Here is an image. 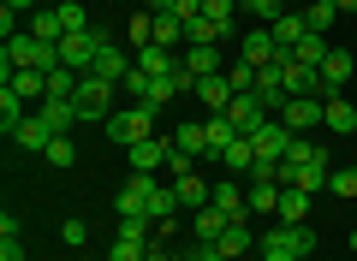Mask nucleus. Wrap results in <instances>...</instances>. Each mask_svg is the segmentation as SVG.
<instances>
[{"instance_id": "ddd939ff", "label": "nucleus", "mask_w": 357, "mask_h": 261, "mask_svg": "<svg viewBox=\"0 0 357 261\" xmlns=\"http://www.w3.org/2000/svg\"><path fill=\"white\" fill-rule=\"evenodd\" d=\"M203 131H208V161H220V155H227L232 143H238V125H232L227 113H208V119H203Z\"/></svg>"}, {"instance_id": "a19ab883", "label": "nucleus", "mask_w": 357, "mask_h": 261, "mask_svg": "<svg viewBox=\"0 0 357 261\" xmlns=\"http://www.w3.org/2000/svg\"><path fill=\"white\" fill-rule=\"evenodd\" d=\"M328 190L333 196H357V166H340V173L328 178Z\"/></svg>"}, {"instance_id": "423d86ee", "label": "nucleus", "mask_w": 357, "mask_h": 261, "mask_svg": "<svg viewBox=\"0 0 357 261\" xmlns=\"http://www.w3.org/2000/svg\"><path fill=\"white\" fill-rule=\"evenodd\" d=\"M208 208H220L232 226H250V196H244L232 178H215V190H208Z\"/></svg>"}, {"instance_id": "f704fd0d", "label": "nucleus", "mask_w": 357, "mask_h": 261, "mask_svg": "<svg viewBox=\"0 0 357 261\" xmlns=\"http://www.w3.org/2000/svg\"><path fill=\"white\" fill-rule=\"evenodd\" d=\"M77 84H84V72H72V65H54V72H48V95H66V101H72Z\"/></svg>"}, {"instance_id": "f8f14e48", "label": "nucleus", "mask_w": 357, "mask_h": 261, "mask_svg": "<svg viewBox=\"0 0 357 261\" xmlns=\"http://www.w3.org/2000/svg\"><path fill=\"white\" fill-rule=\"evenodd\" d=\"M178 208H185V202H178V190L155 178V190H149V220L161 226V232H173V214H178Z\"/></svg>"}, {"instance_id": "3c124183", "label": "nucleus", "mask_w": 357, "mask_h": 261, "mask_svg": "<svg viewBox=\"0 0 357 261\" xmlns=\"http://www.w3.org/2000/svg\"><path fill=\"white\" fill-rule=\"evenodd\" d=\"M345 244H351V249H357V226H351V237H345Z\"/></svg>"}, {"instance_id": "0eeeda50", "label": "nucleus", "mask_w": 357, "mask_h": 261, "mask_svg": "<svg viewBox=\"0 0 357 261\" xmlns=\"http://www.w3.org/2000/svg\"><path fill=\"white\" fill-rule=\"evenodd\" d=\"M250 143H256V155H262V161H286V155H292V143H298V131H286L280 119H268L262 131H250Z\"/></svg>"}, {"instance_id": "2eb2a0df", "label": "nucleus", "mask_w": 357, "mask_h": 261, "mask_svg": "<svg viewBox=\"0 0 357 261\" xmlns=\"http://www.w3.org/2000/svg\"><path fill=\"white\" fill-rule=\"evenodd\" d=\"M178 60H185V72H191V77H215L220 72V48H215V42H191Z\"/></svg>"}, {"instance_id": "9b49d317", "label": "nucleus", "mask_w": 357, "mask_h": 261, "mask_svg": "<svg viewBox=\"0 0 357 261\" xmlns=\"http://www.w3.org/2000/svg\"><path fill=\"white\" fill-rule=\"evenodd\" d=\"M197 95H203V107H208V113H227L238 89H232V77H227V72H215V77H197Z\"/></svg>"}, {"instance_id": "4be33fe9", "label": "nucleus", "mask_w": 357, "mask_h": 261, "mask_svg": "<svg viewBox=\"0 0 357 261\" xmlns=\"http://www.w3.org/2000/svg\"><path fill=\"white\" fill-rule=\"evenodd\" d=\"M280 190L274 178H250V214H280Z\"/></svg>"}, {"instance_id": "a211bd4d", "label": "nucleus", "mask_w": 357, "mask_h": 261, "mask_svg": "<svg viewBox=\"0 0 357 261\" xmlns=\"http://www.w3.org/2000/svg\"><path fill=\"white\" fill-rule=\"evenodd\" d=\"M137 65H143L149 77H173V72H178L185 60H178L173 48H155V42H149V48H137Z\"/></svg>"}, {"instance_id": "7ed1b4c3", "label": "nucleus", "mask_w": 357, "mask_h": 261, "mask_svg": "<svg viewBox=\"0 0 357 261\" xmlns=\"http://www.w3.org/2000/svg\"><path fill=\"white\" fill-rule=\"evenodd\" d=\"M274 119H280L286 131H298V137H304V131H328V119H321V101H316V95H286V107L274 113Z\"/></svg>"}, {"instance_id": "f3484780", "label": "nucleus", "mask_w": 357, "mask_h": 261, "mask_svg": "<svg viewBox=\"0 0 357 261\" xmlns=\"http://www.w3.org/2000/svg\"><path fill=\"white\" fill-rule=\"evenodd\" d=\"M42 119H48L54 125V131H60V137H66V131H72V125H84V119H77V107H72V101H66V95H42Z\"/></svg>"}, {"instance_id": "603ef678", "label": "nucleus", "mask_w": 357, "mask_h": 261, "mask_svg": "<svg viewBox=\"0 0 357 261\" xmlns=\"http://www.w3.org/2000/svg\"><path fill=\"white\" fill-rule=\"evenodd\" d=\"M298 6H321V0H298Z\"/></svg>"}, {"instance_id": "bb28decb", "label": "nucleus", "mask_w": 357, "mask_h": 261, "mask_svg": "<svg viewBox=\"0 0 357 261\" xmlns=\"http://www.w3.org/2000/svg\"><path fill=\"white\" fill-rule=\"evenodd\" d=\"M203 18H215L220 36H238V0H203Z\"/></svg>"}, {"instance_id": "c756f323", "label": "nucleus", "mask_w": 357, "mask_h": 261, "mask_svg": "<svg viewBox=\"0 0 357 261\" xmlns=\"http://www.w3.org/2000/svg\"><path fill=\"white\" fill-rule=\"evenodd\" d=\"M220 166H227V173H250V166H256V143H250V137H238L227 155H220Z\"/></svg>"}, {"instance_id": "7c9ffc66", "label": "nucleus", "mask_w": 357, "mask_h": 261, "mask_svg": "<svg viewBox=\"0 0 357 261\" xmlns=\"http://www.w3.org/2000/svg\"><path fill=\"white\" fill-rule=\"evenodd\" d=\"M292 54H298V65H316V72H321V60H328V54H333V48H328V36H316V30H310V36H304V42H298V48H292Z\"/></svg>"}, {"instance_id": "dca6fc26", "label": "nucleus", "mask_w": 357, "mask_h": 261, "mask_svg": "<svg viewBox=\"0 0 357 261\" xmlns=\"http://www.w3.org/2000/svg\"><path fill=\"white\" fill-rule=\"evenodd\" d=\"M173 149H178V155H191V161H208V131H203V119L178 125V131H173Z\"/></svg>"}, {"instance_id": "412c9836", "label": "nucleus", "mask_w": 357, "mask_h": 261, "mask_svg": "<svg viewBox=\"0 0 357 261\" xmlns=\"http://www.w3.org/2000/svg\"><path fill=\"white\" fill-rule=\"evenodd\" d=\"M6 84H13L24 101H42V95H48V72H36V65H18V72L6 77Z\"/></svg>"}, {"instance_id": "9d476101", "label": "nucleus", "mask_w": 357, "mask_h": 261, "mask_svg": "<svg viewBox=\"0 0 357 261\" xmlns=\"http://www.w3.org/2000/svg\"><path fill=\"white\" fill-rule=\"evenodd\" d=\"M54 137H60V131H54V125L42 119V113H30V119H24V125L13 131V143H18V149H30V155H42V149L54 143Z\"/></svg>"}, {"instance_id": "ea45409f", "label": "nucleus", "mask_w": 357, "mask_h": 261, "mask_svg": "<svg viewBox=\"0 0 357 261\" xmlns=\"http://www.w3.org/2000/svg\"><path fill=\"white\" fill-rule=\"evenodd\" d=\"M119 89H126L131 101H143V89H149V72H143V65H131V72L119 77Z\"/></svg>"}, {"instance_id": "393cba45", "label": "nucleus", "mask_w": 357, "mask_h": 261, "mask_svg": "<svg viewBox=\"0 0 357 261\" xmlns=\"http://www.w3.org/2000/svg\"><path fill=\"white\" fill-rule=\"evenodd\" d=\"M30 119V107H24V95H18L13 84H0V125H6V131H18V125Z\"/></svg>"}, {"instance_id": "8fccbe9b", "label": "nucleus", "mask_w": 357, "mask_h": 261, "mask_svg": "<svg viewBox=\"0 0 357 261\" xmlns=\"http://www.w3.org/2000/svg\"><path fill=\"white\" fill-rule=\"evenodd\" d=\"M333 6H340V13H357V0H333Z\"/></svg>"}, {"instance_id": "20e7f679", "label": "nucleus", "mask_w": 357, "mask_h": 261, "mask_svg": "<svg viewBox=\"0 0 357 261\" xmlns=\"http://www.w3.org/2000/svg\"><path fill=\"white\" fill-rule=\"evenodd\" d=\"M107 30H77V36H60V65H72V72H89L96 65V54H102Z\"/></svg>"}, {"instance_id": "f257e3e1", "label": "nucleus", "mask_w": 357, "mask_h": 261, "mask_svg": "<svg viewBox=\"0 0 357 261\" xmlns=\"http://www.w3.org/2000/svg\"><path fill=\"white\" fill-rule=\"evenodd\" d=\"M102 131H107V143H119V149H137V143L161 137V131H155V113H149V107H137V101H131V107H114Z\"/></svg>"}, {"instance_id": "37998d69", "label": "nucleus", "mask_w": 357, "mask_h": 261, "mask_svg": "<svg viewBox=\"0 0 357 261\" xmlns=\"http://www.w3.org/2000/svg\"><path fill=\"white\" fill-rule=\"evenodd\" d=\"M227 77H232V89H238V95H250V89H256V65H244V60L232 65Z\"/></svg>"}, {"instance_id": "6e6552de", "label": "nucleus", "mask_w": 357, "mask_h": 261, "mask_svg": "<svg viewBox=\"0 0 357 261\" xmlns=\"http://www.w3.org/2000/svg\"><path fill=\"white\" fill-rule=\"evenodd\" d=\"M126 161H131V173H161V166L173 161V137H149V143H137V149H126Z\"/></svg>"}, {"instance_id": "6ab92c4d", "label": "nucleus", "mask_w": 357, "mask_h": 261, "mask_svg": "<svg viewBox=\"0 0 357 261\" xmlns=\"http://www.w3.org/2000/svg\"><path fill=\"white\" fill-rule=\"evenodd\" d=\"M321 119H328V131H345V137L357 131V107H351L345 95H328V101H321Z\"/></svg>"}, {"instance_id": "cd10ccee", "label": "nucleus", "mask_w": 357, "mask_h": 261, "mask_svg": "<svg viewBox=\"0 0 357 261\" xmlns=\"http://www.w3.org/2000/svg\"><path fill=\"white\" fill-rule=\"evenodd\" d=\"M268 30H274V42H280V48H298V42L310 36V24H304V13H286L280 24H268Z\"/></svg>"}, {"instance_id": "79ce46f5", "label": "nucleus", "mask_w": 357, "mask_h": 261, "mask_svg": "<svg viewBox=\"0 0 357 261\" xmlns=\"http://www.w3.org/2000/svg\"><path fill=\"white\" fill-rule=\"evenodd\" d=\"M60 244H66V249H84V244H89V226H84V220H66V226H60Z\"/></svg>"}, {"instance_id": "c85d7f7f", "label": "nucleus", "mask_w": 357, "mask_h": 261, "mask_svg": "<svg viewBox=\"0 0 357 261\" xmlns=\"http://www.w3.org/2000/svg\"><path fill=\"white\" fill-rule=\"evenodd\" d=\"M298 13H304V24L316 30V36H328V30L340 24V6H333V0H321V6H298Z\"/></svg>"}, {"instance_id": "a18cd8bd", "label": "nucleus", "mask_w": 357, "mask_h": 261, "mask_svg": "<svg viewBox=\"0 0 357 261\" xmlns=\"http://www.w3.org/2000/svg\"><path fill=\"white\" fill-rule=\"evenodd\" d=\"M13 13H42V0H6Z\"/></svg>"}, {"instance_id": "f03ea898", "label": "nucleus", "mask_w": 357, "mask_h": 261, "mask_svg": "<svg viewBox=\"0 0 357 261\" xmlns=\"http://www.w3.org/2000/svg\"><path fill=\"white\" fill-rule=\"evenodd\" d=\"M114 95H119V84H107V77L84 72V84H77L72 107H77V119H84V125H107V113H114Z\"/></svg>"}, {"instance_id": "de8ad7c7", "label": "nucleus", "mask_w": 357, "mask_h": 261, "mask_svg": "<svg viewBox=\"0 0 357 261\" xmlns=\"http://www.w3.org/2000/svg\"><path fill=\"white\" fill-rule=\"evenodd\" d=\"M167 6H173V0H149V6H143V13H167Z\"/></svg>"}, {"instance_id": "e433bc0d", "label": "nucleus", "mask_w": 357, "mask_h": 261, "mask_svg": "<svg viewBox=\"0 0 357 261\" xmlns=\"http://www.w3.org/2000/svg\"><path fill=\"white\" fill-rule=\"evenodd\" d=\"M220 249H227V261L250 255V226H227V237H220Z\"/></svg>"}, {"instance_id": "58836bf2", "label": "nucleus", "mask_w": 357, "mask_h": 261, "mask_svg": "<svg viewBox=\"0 0 357 261\" xmlns=\"http://www.w3.org/2000/svg\"><path fill=\"white\" fill-rule=\"evenodd\" d=\"M107 261H149V244H126V237H114Z\"/></svg>"}, {"instance_id": "4c0bfd02", "label": "nucleus", "mask_w": 357, "mask_h": 261, "mask_svg": "<svg viewBox=\"0 0 357 261\" xmlns=\"http://www.w3.org/2000/svg\"><path fill=\"white\" fill-rule=\"evenodd\" d=\"M42 161H48V166H72V161H77V143H72V137H54L48 149H42Z\"/></svg>"}, {"instance_id": "b1692460", "label": "nucleus", "mask_w": 357, "mask_h": 261, "mask_svg": "<svg viewBox=\"0 0 357 261\" xmlns=\"http://www.w3.org/2000/svg\"><path fill=\"white\" fill-rule=\"evenodd\" d=\"M351 72H357V60H351L345 48H333L328 60H321V77H328V89H345V84H351Z\"/></svg>"}, {"instance_id": "1a4fd4ad", "label": "nucleus", "mask_w": 357, "mask_h": 261, "mask_svg": "<svg viewBox=\"0 0 357 261\" xmlns=\"http://www.w3.org/2000/svg\"><path fill=\"white\" fill-rule=\"evenodd\" d=\"M227 119L238 125V137H250V131H262V125L274 119V113H268V107H262V101H256V95H232V107H227Z\"/></svg>"}, {"instance_id": "864d4df0", "label": "nucleus", "mask_w": 357, "mask_h": 261, "mask_svg": "<svg viewBox=\"0 0 357 261\" xmlns=\"http://www.w3.org/2000/svg\"><path fill=\"white\" fill-rule=\"evenodd\" d=\"M286 6H292V0H286Z\"/></svg>"}, {"instance_id": "c03bdc74", "label": "nucleus", "mask_w": 357, "mask_h": 261, "mask_svg": "<svg viewBox=\"0 0 357 261\" xmlns=\"http://www.w3.org/2000/svg\"><path fill=\"white\" fill-rule=\"evenodd\" d=\"M191 261H227V249H220V244H197Z\"/></svg>"}, {"instance_id": "4468645a", "label": "nucleus", "mask_w": 357, "mask_h": 261, "mask_svg": "<svg viewBox=\"0 0 357 261\" xmlns=\"http://www.w3.org/2000/svg\"><path fill=\"white\" fill-rule=\"evenodd\" d=\"M238 48H244V65H256V72H262V65H274V48H280V42H274V30L262 24V30H250Z\"/></svg>"}, {"instance_id": "49530a36", "label": "nucleus", "mask_w": 357, "mask_h": 261, "mask_svg": "<svg viewBox=\"0 0 357 261\" xmlns=\"http://www.w3.org/2000/svg\"><path fill=\"white\" fill-rule=\"evenodd\" d=\"M262 249V244H256ZM262 261H298V255H286V249H262Z\"/></svg>"}, {"instance_id": "72a5a7b5", "label": "nucleus", "mask_w": 357, "mask_h": 261, "mask_svg": "<svg viewBox=\"0 0 357 261\" xmlns=\"http://www.w3.org/2000/svg\"><path fill=\"white\" fill-rule=\"evenodd\" d=\"M54 13H60V30H66V36H77V30H96V24H89V13L77 6V0H60Z\"/></svg>"}, {"instance_id": "2f4dec72", "label": "nucleus", "mask_w": 357, "mask_h": 261, "mask_svg": "<svg viewBox=\"0 0 357 261\" xmlns=\"http://www.w3.org/2000/svg\"><path fill=\"white\" fill-rule=\"evenodd\" d=\"M0 261H24V237H18V220H13V214L0 220Z\"/></svg>"}, {"instance_id": "a878e982", "label": "nucleus", "mask_w": 357, "mask_h": 261, "mask_svg": "<svg viewBox=\"0 0 357 261\" xmlns=\"http://www.w3.org/2000/svg\"><path fill=\"white\" fill-rule=\"evenodd\" d=\"M304 214H310V190L286 184V190H280V220H286V226H304Z\"/></svg>"}, {"instance_id": "c9c22d12", "label": "nucleus", "mask_w": 357, "mask_h": 261, "mask_svg": "<svg viewBox=\"0 0 357 261\" xmlns=\"http://www.w3.org/2000/svg\"><path fill=\"white\" fill-rule=\"evenodd\" d=\"M178 36H185V24H178L173 13H155V48H173Z\"/></svg>"}, {"instance_id": "aec40b11", "label": "nucleus", "mask_w": 357, "mask_h": 261, "mask_svg": "<svg viewBox=\"0 0 357 261\" xmlns=\"http://www.w3.org/2000/svg\"><path fill=\"white\" fill-rule=\"evenodd\" d=\"M173 190H178V202H185V208H208V190H215V184H203V178H197V166H191V173H178L173 178Z\"/></svg>"}, {"instance_id": "5701e85b", "label": "nucleus", "mask_w": 357, "mask_h": 261, "mask_svg": "<svg viewBox=\"0 0 357 261\" xmlns=\"http://www.w3.org/2000/svg\"><path fill=\"white\" fill-rule=\"evenodd\" d=\"M191 226H197V244H220L232 220H227L220 208H197V220H191Z\"/></svg>"}, {"instance_id": "473e14b6", "label": "nucleus", "mask_w": 357, "mask_h": 261, "mask_svg": "<svg viewBox=\"0 0 357 261\" xmlns=\"http://www.w3.org/2000/svg\"><path fill=\"white\" fill-rule=\"evenodd\" d=\"M30 36H42V42H60V36H66V30H60V13H54V6L30 13Z\"/></svg>"}, {"instance_id": "09e8293b", "label": "nucleus", "mask_w": 357, "mask_h": 261, "mask_svg": "<svg viewBox=\"0 0 357 261\" xmlns=\"http://www.w3.org/2000/svg\"><path fill=\"white\" fill-rule=\"evenodd\" d=\"M149 261H173V255H167V249H155V244H149Z\"/></svg>"}, {"instance_id": "39448f33", "label": "nucleus", "mask_w": 357, "mask_h": 261, "mask_svg": "<svg viewBox=\"0 0 357 261\" xmlns=\"http://www.w3.org/2000/svg\"><path fill=\"white\" fill-rule=\"evenodd\" d=\"M262 249H286V255H298V261H304L310 255V249H316V232H310V226H268V232H262Z\"/></svg>"}]
</instances>
